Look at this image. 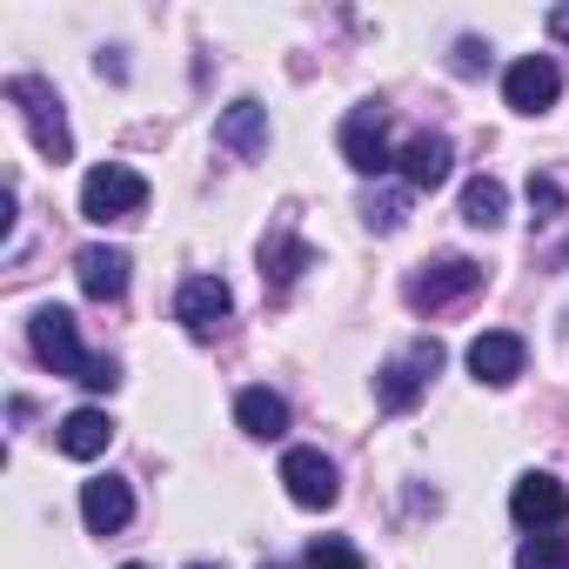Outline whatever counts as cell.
<instances>
[{
  "mask_svg": "<svg viewBox=\"0 0 569 569\" xmlns=\"http://www.w3.org/2000/svg\"><path fill=\"white\" fill-rule=\"evenodd\" d=\"M476 68H489V48L482 41H456V74H476Z\"/></svg>",
  "mask_w": 569,
  "mask_h": 569,
  "instance_id": "cell-24",
  "label": "cell"
},
{
  "mask_svg": "<svg viewBox=\"0 0 569 569\" xmlns=\"http://www.w3.org/2000/svg\"><path fill=\"white\" fill-rule=\"evenodd\" d=\"M261 569H268V562H261Z\"/></svg>",
  "mask_w": 569,
  "mask_h": 569,
  "instance_id": "cell-29",
  "label": "cell"
},
{
  "mask_svg": "<svg viewBox=\"0 0 569 569\" xmlns=\"http://www.w3.org/2000/svg\"><path fill=\"white\" fill-rule=\"evenodd\" d=\"M214 141L228 148V154H268V108L261 101H234V108H221V121H214Z\"/></svg>",
  "mask_w": 569,
  "mask_h": 569,
  "instance_id": "cell-15",
  "label": "cell"
},
{
  "mask_svg": "<svg viewBox=\"0 0 569 569\" xmlns=\"http://www.w3.org/2000/svg\"><path fill=\"white\" fill-rule=\"evenodd\" d=\"M128 516H134V489H128V482H114V476H94V482H81V522H88L94 536H114V529H128Z\"/></svg>",
  "mask_w": 569,
  "mask_h": 569,
  "instance_id": "cell-13",
  "label": "cell"
},
{
  "mask_svg": "<svg viewBox=\"0 0 569 569\" xmlns=\"http://www.w3.org/2000/svg\"><path fill=\"white\" fill-rule=\"evenodd\" d=\"M302 268H316V248H309V241H296L289 228H274V234L261 241V281H274V289H289V281H296Z\"/></svg>",
  "mask_w": 569,
  "mask_h": 569,
  "instance_id": "cell-17",
  "label": "cell"
},
{
  "mask_svg": "<svg viewBox=\"0 0 569 569\" xmlns=\"http://www.w3.org/2000/svg\"><path fill=\"white\" fill-rule=\"evenodd\" d=\"M194 569H214V562H194Z\"/></svg>",
  "mask_w": 569,
  "mask_h": 569,
  "instance_id": "cell-27",
  "label": "cell"
},
{
  "mask_svg": "<svg viewBox=\"0 0 569 569\" xmlns=\"http://www.w3.org/2000/svg\"><path fill=\"white\" fill-rule=\"evenodd\" d=\"M228 309H234V296H228V281H221V274H188V281H181V296H174V322H181L194 342H208V336L228 322Z\"/></svg>",
  "mask_w": 569,
  "mask_h": 569,
  "instance_id": "cell-7",
  "label": "cell"
},
{
  "mask_svg": "<svg viewBox=\"0 0 569 569\" xmlns=\"http://www.w3.org/2000/svg\"><path fill=\"white\" fill-rule=\"evenodd\" d=\"M28 336H34V356H41L54 376L81 382V389H94V396H108V389L121 382V362H114V356H88V349H81L74 316H68V309H54V302H48V309H34Z\"/></svg>",
  "mask_w": 569,
  "mask_h": 569,
  "instance_id": "cell-1",
  "label": "cell"
},
{
  "mask_svg": "<svg viewBox=\"0 0 569 569\" xmlns=\"http://www.w3.org/2000/svg\"><path fill=\"white\" fill-rule=\"evenodd\" d=\"M108 442H114V422H108V409H74V416H61V449H68L74 462H94Z\"/></svg>",
  "mask_w": 569,
  "mask_h": 569,
  "instance_id": "cell-18",
  "label": "cell"
},
{
  "mask_svg": "<svg viewBox=\"0 0 569 569\" xmlns=\"http://www.w3.org/2000/svg\"><path fill=\"white\" fill-rule=\"evenodd\" d=\"M436 369H442V342H416L409 356H396V362H389V369L376 376V402H382L389 416H402V409H416Z\"/></svg>",
  "mask_w": 569,
  "mask_h": 569,
  "instance_id": "cell-6",
  "label": "cell"
},
{
  "mask_svg": "<svg viewBox=\"0 0 569 569\" xmlns=\"http://www.w3.org/2000/svg\"><path fill=\"white\" fill-rule=\"evenodd\" d=\"M502 214H509V188H502L496 174H476V181L462 188V221H469V228H496Z\"/></svg>",
  "mask_w": 569,
  "mask_h": 569,
  "instance_id": "cell-19",
  "label": "cell"
},
{
  "mask_svg": "<svg viewBox=\"0 0 569 569\" xmlns=\"http://www.w3.org/2000/svg\"><path fill=\"white\" fill-rule=\"evenodd\" d=\"M281 482H289V496L302 509H336V496H342L336 462L322 449H289V456H281Z\"/></svg>",
  "mask_w": 569,
  "mask_h": 569,
  "instance_id": "cell-9",
  "label": "cell"
},
{
  "mask_svg": "<svg viewBox=\"0 0 569 569\" xmlns=\"http://www.w3.org/2000/svg\"><path fill=\"white\" fill-rule=\"evenodd\" d=\"M476 289H482V261H469V254H436L402 281L409 309H449V302H462Z\"/></svg>",
  "mask_w": 569,
  "mask_h": 569,
  "instance_id": "cell-4",
  "label": "cell"
},
{
  "mask_svg": "<svg viewBox=\"0 0 569 569\" xmlns=\"http://www.w3.org/2000/svg\"><path fill=\"white\" fill-rule=\"evenodd\" d=\"M148 208V174H134L128 161H101V168H88V181H81V214L88 221H134Z\"/></svg>",
  "mask_w": 569,
  "mask_h": 569,
  "instance_id": "cell-3",
  "label": "cell"
},
{
  "mask_svg": "<svg viewBox=\"0 0 569 569\" xmlns=\"http://www.w3.org/2000/svg\"><path fill=\"white\" fill-rule=\"evenodd\" d=\"M409 194H416V188H369V201H362V221H369L376 234H396V228L409 221Z\"/></svg>",
  "mask_w": 569,
  "mask_h": 569,
  "instance_id": "cell-20",
  "label": "cell"
},
{
  "mask_svg": "<svg viewBox=\"0 0 569 569\" xmlns=\"http://www.w3.org/2000/svg\"><path fill=\"white\" fill-rule=\"evenodd\" d=\"M234 422H241L254 442H274V436H289V402H281L274 389H241V396H234Z\"/></svg>",
  "mask_w": 569,
  "mask_h": 569,
  "instance_id": "cell-16",
  "label": "cell"
},
{
  "mask_svg": "<svg viewBox=\"0 0 569 569\" xmlns=\"http://www.w3.org/2000/svg\"><path fill=\"white\" fill-rule=\"evenodd\" d=\"M128 569H141V562H128Z\"/></svg>",
  "mask_w": 569,
  "mask_h": 569,
  "instance_id": "cell-28",
  "label": "cell"
},
{
  "mask_svg": "<svg viewBox=\"0 0 569 569\" xmlns=\"http://www.w3.org/2000/svg\"><path fill=\"white\" fill-rule=\"evenodd\" d=\"M8 101L21 108V121H28V134H34V148H41L48 161H74V128H68V114H61V94H54L48 81H34V74H14V81H8Z\"/></svg>",
  "mask_w": 569,
  "mask_h": 569,
  "instance_id": "cell-2",
  "label": "cell"
},
{
  "mask_svg": "<svg viewBox=\"0 0 569 569\" xmlns=\"http://www.w3.org/2000/svg\"><path fill=\"white\" fill-rule=\"evenodd\" d=\"M302 569H369L342 536H322V542H309V556H302Z\"/></svg>",
  "mask_w": 569,
  "mask_h": 569,
  "instance_id": "cell-22",
  "label": "cell"
},
{
  "mask_svg": "<svg viewBox=\"0 0 569 569\" xmlns=\"http://www.w3.org/2000/svg\"><path fill=\"white\" fill-rule=\"evenodd\" d=\"M516 569H569V536H556V529L529 536V542L516 549Z\"/></svg>",
  "mask_w": 569,
  "mask_h": 569,
  "instance_id": "cell-21",
  "label": "cell"
},
{
  "mask_svg": "<svg viewBox=\"0 0 569 569\" xmlns=\"http://www.w3.org/2000/svg\"><path fill=\"white\" fill-rule=\"evenodd\" d=\"M522 194H529V208H536V221H549V214H562V188H556L549 174H529V188H522Z\"/></svg>",
  "mask_w": 569,
  "mask_h": 569,
  "instance_id": "cell-23",
  "label": "cell"
},
{
  "mask_svg": "<svg viewBox=\"0 0 569 569\" xmlns=\"http://www.w3.org/2000/svg\"><path fill=\"white\" fill-rule=\"evenodd\" d=\"M549 34H556V41H569V8H556V14H549Z\"/></svg>",
  "mask_w": 569,
  "mask_h": 569,
  "instance_id": "cell-25",
  "label": "cell"
},
{
  "mask_svg": "<svg viewBox=\"0 0 569 569\" xmlns=\"http://www.w3.org/2000/svg\"><path fill=\"white\" fill-rule=\"evenodd\" d=\"M556 94H562V74H556L549 54H529V61H516L502 74V101L516 114H542V108H556Z\"/></svg>",
  "mask_w": 569,
  "mask_h": 569,
  "instance_id": "cell-10",
  "label": "cell"
},
{
  "mask_svg": "<svg viewBox=\"0 0 569 569\" xmlns=\"http://www.w3.org/2000/svg\"><path fill=\"white\" fill-rule=\"evenodd\" d=\"M342 161L356 168V174H389L396 168V148H389V114L376 108V101H362L349 121H342Z\"/></svg>",
  "mask_w": 569,
  "mask_h": 569,
  "instance_id": "cell-5",
  "label": "cell"
},
{
  "mask_svg": "<svg viewBox=\"0 0 569 569\" xmlns=\"http://www.w3.org/2000/svg\"><path fill=\"white\" fill-rule=\"evenodd\" d=\"M522 362H529V349H522V336H509V329H489V336L469 342V376L489 382V389H509V382L522 376Z\"/></svg>",
  "mask_w": 569,
  "mask_h": 569,
  "instance_id": "cell-11",
  "label": "cell"
},
{
  "mask_svg": "<svg viewBox=\"0 0 569 569\" xmlns=\"http://www.w3.org/2000/svg\"><path fill=\"white\" fill-rule=\"evenodd\" d=\"M128 248H81L74 254V274H81V296L88 302H121L128 296Z\"/></svg>",
  "mask_w": 569,
  "mask_h": 569,
  "instance_id": "cell-12",
  "label": "cell"
},
{
  "mask_svg": "<svg viewBox=\"0 0 569 569\" xmlns=\"http://www.w3.org/2000/svg\"><path fill=\"white\" fill-rule=\"evenodd\" d=\"M402 181L416 188V194H429V188H442L449 181V168H456V148L442 141V134H416V141H402Z\"/></svg>",
  "mask_w": 569,
  "mask_h": 569,
  "instance_id": "cell-14",
  "label": "cell"
},
{
  "mask_svg": "<svg viewBox=\"0 0 569 569\" xmlns=\"http://www.w3.org/2000/svg\"><path fill=\"white\" fill-rule=\"evenodd\" d=\"M509 516H516V529H529V536H542V529H562V516H569V489H562L556 476L529 469V476L509 489Z\"/></svg>",
  "mask_w": 569,
  "mask_h": 569,
  "instance_id": "cell-8",
  "label": "cell"
},
{
  "mask_svg": "<svg viewBox=\"0 0 569 569\" xmlns=\"http://www.w3.org/2000/svg\"><path fill=\"white\" fill-rule=\"evenodd\" d=\"M556 268H569V241H562V248H556Z\"/></svg>",
  "mask_w": 569,
  "mask_h": 569,
  "instance_id": "cell-26",
  "label": "cell"
}]
</instances>
